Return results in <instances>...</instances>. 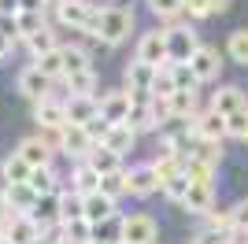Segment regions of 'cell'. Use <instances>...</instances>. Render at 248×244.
Wrapping results in <instances>:
<instances>
[{"instance_id":"603a6c76","label":"cell","mask_w":248,"mask_h":244,"mask_svg":"<svg viewBox=\"0 0 248 244\" xmlns=\"http://www.w3.org/2000/svg\"><path fill=\"white\" fill-rule=\"evenodd\" d=\"M63 78L67 74H82V71H93V60H89V52L82 45H63Z\"/></svg>"},{"instance_id":"836d02e7","label":"cell","mask_w":248,"mask_h":244,"mask_svg":"<svg viewBox=\"0 0 248 244\" xmlns=\"http://www.w3.org/2000/svg\"><path fill=\"white\" fill-rule=\"evenodd\" d=\"M41 30H45V15H30V11H19V15H15V33H19V37L30 41L33 33H41Z\"/></svg>"},{"instance_id":"5b68a950","label":"cell","mask_w":248,"mask_h":244,"mask_svg":"<svg viewBox=\"0 0 248 244\" xmlns=\"http://www.w3.org/2000/svg\"><path fill=\"white\" fill-rule=\"evenodd\" d=\"M56 144H60L63 155H71V159H78V163H85V159H89V152L96 148L82 126H63V130H60V141H56Z\"/></svg>"},{"instance_id":"7c38bea8","label":"cell","mask_w":248,"mask_h":244,"mask_svg":"<svg viewBox=\"0 0 248 244\" xmlns=\"http://www.w3.org/2000/svg\"><path fill=\"white\" fill-rule=\"evenodd\" d=\"M241 107H248L245 89H241V85H218V89L211 92V111L222 115V119H230V115L241 111Z\"/></svg>"},{"instance_id":"4dcf8cb0","label":"cell","mask_w":248,"mask_h":244,"mask_svg":"<svg viewBox=\"0 0 248 244\" xmlns=\"http://www.w3.org/2000/svg\"><path fill=\"white\" fill-rule=\"evenodd\" d=\"M67 89H71V96H93L96 92V74L93 71H82V74H67Z\"/></svg>"},{"instance_id":"30bf717a","label":"cell","mask_w":248,"mask_h":244,"mask_svg":"<svg viewBox=\"0 0 248 244\" xmlns=\"http://www.w3.org/2000/svg\"><path fill=\"white\" fill-rule=\"evenodd\" d=\"M155 189H159V178H155L152 163H137L126 170V193L130 196H152Z\"/></svg>"},{"instance_id":"9c48e42d","label":"cell","mask_w":248,"mask_h":244,"mask_svg":"<svg viewBox=\"0 0 248 244\" xmlns=\"http://www.w3.org/2000/svg\"><path fill=\"white\" fill-rule=\"evenodd\" d=\"M33 122H37L41 130L60 133L63 126H67V104L56 100V96H48V100H41V104H33Z\"/></svg>"},{"instance_id":"7dc6e473","label":"cell","mask_w":248,"mask_h":244,"mask_svg":"<svg viewBox=\"0 0 248 244\" xmlns=\"http://www.w3.org/2000/svg\"><path fill=\"white\" fill-rule=\"evenodd\" d=\"M148 107H152L155 126H163V122H170V119H174V115H170V100H159V96H152V100H148Z\"/></svg>"},{"instance_id":"83f0119b","label":"cell","mask_w":248,"mask_h":244,"mask_svg":"<svg viewBox=\"0 0 248 244\" xmlns=\"http://www.w3.org/2000/svg\"><path fill=\"white\" fill-rule=\"evenodd\" d=\"M189 159H197V163H204V167H211V170H215L218 163H222V144L197 141V144H193V152H189Z\"/></svg>"},{"instance_id":"c3c4849f","label":"cell","mask_w":248,"mask_h":244,"mask_svg":"<svg viewBox=\"0 0 248 244\" xmlns=\"http://www.w3.org/2000/svg\"><path fill=\"white\" fill-rule=\"evenodd\" d=\"M186 15L189 19H207L211 15V0H186Z\"/></svg>"},{"instance_id":"d4e9b609","label":"cell","mask_w":248,"mask_h":244,"mask_svg":"<svg viewBox=\"0 0 248 244\" xmlns=\"http://www.w3.org/2000/svg\"><path fill=\"white\" fill-rule=\"evenodd\" d=\"M0 174H4V182L8 185H26L30 182V167L22 163V155H4V163H0Z\"/></svg>"},{"instance_id":"6da1fadb","label":"cell","mask_w":248,"mask_h":244,"mask_svg":"<svg viewBox=\"0 0 248 244\" xmlns=\"http://www.w3.org/2000/svg\"><path fill=\"white\" fill-rule=\"evenodd\" d=\"M134 30V11L130 8H119V4H108V8H96V30L93 37L104 41V45H123Z\"/></svg>"},{"instance_id":"8fae6325","label":"cell","mask_w":248,"mask_h":244,"mask_svg":"<svg viewBox=\"0 0 248 244\" xmlns=\"http://www.w3.org/2000/svg\"><path fill=\"white\" fill-rule=\"evenodd\" d=\"M189 67H193V74H197V81H200V85H204V81H215V78H218V71H222L218 48H211V45H200V48L193 52Z\"/></svg>"},{"instance_id":"ab89813d","label":"cell","mask_w":248,"mask_h":244,"mask_svg":"<svg viewBox=\"0 0 248 244\" xmlns=\"http://www.w3.org/2000/svg\"><path fill=\"white\" fill-rule=\"evenodd\" d=\"M159 189H163V196H167V200L182 203V200H186V193H189V178H186V170H182V174H174L170 182H163Z\"/></svg>"},{"instance_id":"2e32d148","label":"cell","mask_w":248,"mask_h":244,"mask_svg":"<svg viewBox=\"0 0 248 244\" xmlns=\"http://www.w3.org/2000/svg\"><path fill=\"white\" fill-rule=\"evenodd\" d=\"M48 89H52V81L45 78L37 67H26V71L19 74V92L26 96V100H33V104L48 100Z\"/></svg>"},{"instance_id":"d6a6232c","label":"cell","mask_w":248,"mask_h":244,"mask_svg":"<svg viewBox=\"0 0 248 244\" xmlns=\"http://www.w3.org/2000/svg\"><path fill=\"white\" fill-rule=\"evenodd\" d=\"M60 229H63V244H89L93 241V226L85 222V218L67 222V226H60Z\"/></svg>"},{"instance_id":"f5cc1de1","label":"cell","mask_w":248,"mask_h":244,"mask_svg":"<svg viewBox=\"0 0 248 244\" xmlns=\"http://www.w3.org/2000/svg\"><path fill=\"white\" fill-rule=\"evenodd\" d=\"M0 15H4V19H15V15H19V0H0Z\"/></svg>"},{"instance_id":"816d5d0a","label":"cell","mask_w":248,"mask_h":244,"mask_svg":"<svg viewBox=\"0 0 248 244\" xmlns=\"http://www.w3.org/2000/svg\"><path fill=\"white\" fill-rule=\"evenodd\" d=\"M45 4H48V0H19V11H30V15H45Z\"/></svg>"},{"instance_id":"9f6ffc18","label":"cell","mask_w":248,"mask_h":244,"mask_svg":"<svg viewBox=\"0 0 248 244\" xmlns=\"http://www.w3.org/2000/svg\"><path fill=\"white\" fill-rule=\"evenodd\" d=\"M11 48H15V41L0 33V63H4V60H8V56H11Z\"/></svg>"},{"instance_id":"74e56055","label":"cell","mask_w":248,"mask_h":244,"mask_svg":"<svg viewBox=\"0 0 248 244\" xmlns=\"http://www.w3.org/2000/svg\"><path fill=\"white\" fill-rule=\"evenodd\" d=\"M174 78H170V63H167V67H159V71H155V81H152V96H159V100H170V96H174Z\"/></svg>"},{"instance_id":"be15d7a7","label":"cell","mask_w":248,"mask_h":244,"mask_svg":"<svg viewBox=\"0 0 248 244\" xmlns=\"http://www.w3.org/2000/svg\"><path fill=\"white\" fill-rule=\"evenodd\" d=\"M52 4H56V0H52Z\"/></svg>"},{"instance_id":"4fadbf2b","label":"cell","mask_w":248,"mask_h":244,"mask_svg":"<svg viewBox=\"0 0 248 244\" xmlns=\"http://www.w3.org/2000/svg\"><path fill=\"white\" fill-rule=\"evenodd\" d=\"M15 155H22V163L30 167V170H37V167H52V144L45 141V137H22L19 148H15Z\"/></svg>"},{"instance_id":"9a60e30c","label":"cell","mask_w":248,"mask_h":244,"mask_svg":"<svg viewBox=\"0 0 248 244\" xmlns=\"http://www.w3.org/2000/svg\"><path fill=\"white\" fill-rule=\"evenodd\" d=\"M56 15H60L63 26L85 30V22H89V15H93V4H85V0H56Z\"/></svg>"},{"instance_id":"7a4b0ae2","label":"cell","mask_w":248,"mask_h":244,"mask_svg":"<svg viewBox=\"0 0 248 244\" xmlns=\"http://www.w3.org/2000/svg\"><path fill=\"white\" fill-rule=\"evenodd\" d=\"M200 48V37L193 26H170L167 30V63H189L193 60V52Z\"/></svg>"},{"instance_id":"f907efd6","label":"cell","mask_w":248,"mask_h":244,"mask_svg":"<svg viewBox=\"0 0 248 244\" xmlns=\"http://www.w3.org/2000/svg\"><path fill=\"white\" fill-rule=\"evenodd\" d=\"M233 229H241V233H248V200L233 207Z\"/></svg>"},{"instance_id":"11a10c76","label":"cell","mask_w":248,"mask_h":244,"mask_svg":"<svg viewBox=\"0 0 248 244\" xmlns=\"http://www.w3.org/2000/svg\"><path fill=\"white\" fill-rule=\"evenodd\" d=\"M0 33H4V37H19V33H15V19H4V15H0Z\"/></svg>"},{"instance_id":"94428289","label":"cell","mask_w":248,"mask_h":244,"mask_svg":"<svg viewBox=\"0 0 248 244\" xmlns=\"http://www.w3.org/2000/svg\"><path fill=\"white\" fill-rule=\"evenodd\" d=\"M89 244H104V241H89Z\"/></svg>"},{"instance_id":"f6af8a7d","label":"cell","mask_w":248,"mask_h":244,"mask_svg":"<svg viewBox=\"0 0 248 244\" xmlns=\"http://www.w3.org/2000/svg\"><path fill=\"white\" fill-rule=\"evenodd\" d=\"M78 218H82V196L63 193V222H60V226H67V222H78Z\"/></svg>"},{"instance_id":"f1b7e54d","label":"cell","mask_w":248,"mask_h":244,"mask_svg":"<svg viewBox=\"0 0 248 244\" xmlns=\"http://www.w3.org/2000/svg\"><path fill=\"white\" fill-rule=\"evenodd\" d=\"M170 78H174L178 92H197L200 89V81H197V74H193L189 63H170Z\"/></svg>"},{"instance_id":"d590c367","label":"cell","mask_w":248,"mask_h":244,"mask_svg":"<svg viewBox=\"0 0 248 244\" xmlns=\"http://www.w3.org/2000/svg\"><path fill=\"white\" fill-rule=\"evenodd\" d=\"M170 115L174 119H193L197 115V92H174L170 96Z\"/></svg>"},{"instance_id":"b9f144b4","label":"cell","mask_w":248,"mask_h":244,"mask_svg":"<svg viewBox=\"0 0 248 244\" xmlns=\"http://www.w3.org/2000/svg\"><path fill=\"white\" fill-rule=\"evenodd\" d=\"M207 229H215V233H233V207H230V211H211L207 214Z\"/></svg>"},{"instance_id":"e0dca14e","label":"cell","mask_w":248,"mask_h":244,"mask_svg":"<svg viewBox=\"0 0 248 244\" xmlns=\"http://www.w3.org/2000/svg\"><path fill=\"white\" fill-rule=\"evenodd\" d=\"M67 104V126H85V122H93L100 115V100L96 96H71Z\"/></svg>"},{"instance_id":"f35d334b","label":"cell","mask_w":248,"mask_h":244,"mask_svg":"<svg viewBox=\"0 0 248 244\" xmlns=\"http://www.w3.org/2000/svg\"><path fill=\"white\" fill-rule=\"evenodd\" d=\"M100 196H108V200H119V196H126V170L100 178Z\"/></svg>"},{"instance_id":"60d3db41","label":"cell","mask_w":248,"mask_h":244,"mask_svg":"<svg viewBox=\"0 0 248 244\" xmlns=\"http://www.w3.org/2000/svg\"><path fill=\"white\" fill-rule=\"evenodd\" d=\"M26 45H30V52H33V60H37V56H45V52H56V48H60V45H56V33H52L48 26H45L41 33H33V37L26 41Z\"/></svg>"},{"instance_id":"d6986e66","label":"cell","mask_w":248,"mask_h":244,"mask_svg":"<svg viewBox=\"0 0 248 244\" xmlns=\"http://www.w3.org/2000/svg\"><path fill=\"white\" fill-rule=\"evenodd\" d=\"M189 207L193 214H211L215 211V185H197V182H189V193H186V200H182Z\"/></svg>"},{"instance_id":"8d00e7d4","label":"cell","mask_w":248,"mask_h":244,"mask_svg":"<svg viewBox=\"0 0 248 244\" xmlns=\"http://www.w3.org/2000/svg\"><path fill=\"white\" fill-rule=\"evenodd\" d=\"M93 241H104V244H119V241H123V218H108V222L93 226Z\"/></svg>"},{"instance_id":"bcb514c9","label":"cell","mask_w":248,"mask_h":244,"mask_svg":"<svg viewBox=\"0 0 248 244\" xmlns=\"http://www.w3.org/2000/svg\"><path fill=\"white\" fill-rule=\"evenodd\" d=\"M82 130L89 133V141H93V144H104V141H108V133H111V122H104L100 115H96L93 122H85Z\"/></svg>"},{"instance_id":"ac0fdd59","label":"cell","mask_w":248,"mask_h":244,"mask_svg":"<svg viewBox=\"0 0 248 244\" xmlns=\"http://www.w3.org/2000/svg\"><path fill=\"white\" fill-rule=\"evenodd\" d=\"M82 218L89 226H100V222H108V218H115V200H108V196H100V193L82 196Z\"/></svg>"},{"instance_id":"ee69618b","label":"cell","mask_w":248,"mask_h":244,"mask_svg":"<svg viewBox=\"0 0 248 244\" xmlns=\"http://www.w3.org/2000/svg\"><path fill=\"white\" fill-rule=\"evenodd\" d=\"M211 167H204V163H197V159H186V178L189 182H197V185H211Z\"/></svg>"},{"instance_id":"7bdbcfd3","label":"cell","mask_w":248,"mask_h":244,"mask_svg":"<svg viewBox=\"0 0 248 244\" xmlns=\"http://www.w3.org/2000/svg\"><path fill=\"white\" fill-rule=\"evenodd\" d=\"M245 133H248V107H241V111H233L226 119V137H241L245 141Z\"/></svg>"},{"instance_id":"f546056e","label":"cell","mask_w":248,"mask_h":244,"mask_svg":"<svg viewBox=\"0 0 248 244\" xmlns=\"http://www.w3.org/2000/svg\"><path fill=\"white\" fill-rule=\"evenodd\" d=\"M33 67H37L48 81L63 78V52H60V48H56V52H45V56H37V60H33Z\"/></svg>"},{"instance_id":"4316f807","label":"cell","mask_w":248,"mask_h":244,"mask_svg":"<svg viewBox=\"0 0 248 244\" xmlns=\"http://www.w3.org/2000/svg\"><path fill=\"white\" fill-rule=\"evenodd\" d=\"M37 196H52L60 193V185H56V170L52 167H37V170H30V182H26Z\"/></svg>"},{"instance_id":"91938a15","label":"cell","mask_w":248,"mask_h":244,"mask_svg":"<svg viewBox=\"0 0 248 244\" xmlns=\"http://www.w3.org/2000/svg\"><path fill=\"white\" fill-rule=\"evenodd\" d=\"M0 244H11V241H8V237H4V241H0Z\"/></svg>"},{"instance_id":"3957f363","label":"cell","mask_w":248,"mask_h":244,"mask_svg":"<svg viewBox=\"0 0 248 244\" xmlns=\"http://www.w3.org/2000/svg\"><path fill=\"white\" fill-rule=\"evenodd\" d=\"M189 137H193V141L222 144V137H226V119L215 115L211 107H207V111H197L193 119H189Z\"/></svg>"},{"instance_id":"ba28073f","label":"cell","mask_w":248,"mask_h":244,"mask_svg":"<svg viewBox=\"0 0 248 244\" xmlns=\"http://www.w3.org/2000/svg\"><path fill=\"white\" fill-rule=\"evenodd\" d=\"M4 237H8L11 244H41L45 233L30 214H11L8 222H4Z\"/></svg>"},{"instance_id":"44dd1931","label":"cell","mask_w":248,"mask_h":244,"mask_svg":"<svg viewBox=\"0 0 248 244\" xmlns=\"http://www.w3.org/2000/svg\"><path fill=\"white\" fill-rule=\"evenodd\" d=\"M71 193L74 196H93V193H100V174L89 167V163H78L71 170Z\"/></svg>"},{"instance_id":"e575fe53","label":"cell","mask_w":248,"mask_h":244,"mask_svg":"<svg viewBox=\"0 0 248 244\" xmlns=\"http://www.w3.org/2000/svg\"><path fill=\"white\" fill-rule=\"evenodd\" d=\"M148 4V11L152 15H159V19H167V22H174L182 11H186V0H145Z\"/></svg>"},{"instance_id":"6125c7cd","label":"cell","mask_w":248,"mask_h":244,"mask_svg":"<svg viewBox=\"0 0 248 244\" xmlns=\"http://www.w3.org/2000/svg\"><path fill=\"white\" fill-rule=\"evenodd\" d=\"M245 141H248V133H245Z\"/></svg>"},{"instance_id":"6f0895ef","label":"cell","mask_w":248,"mask_h":244,"mask_svg":"<svg viewBox=\"0 0 248 244\" xmlns=\"http://www.w3.org/2000/svg\"><path fill=\"white\" fill-rule=\"evenodd\" d=\"M230 8V0H211V15H222Z\"/></svg>"},{"instance_id":"1f68e13d","label":"cell","mask_w":248,"mask_h":244,"mask_svg":"<svg viewBox=\"0 0 248 244\" xmlns=\"http://www.w3.org/2000/svg\"><path fill=\"white\" fill-rule=\"evenodd\" d=\"M226 56L241 67H248V30H233L226 41Z\"/></svg>"},{"instance_id":"484cf974","label":"cell","mask_w":248,"mask_h":244,"mask_svg":"<svg viewBox=\"0 0 248 244\" xmlns=\"http://www.w3.org/2000/svg\"><path fill=\"white\" fill-rule=\"evenodd\" d=\"M134 141H137V133L130 130L126 122H119V126H111V133H108V141H104V144H108L115 155H126L130 148H134Z\"/></svg>"},{"instance_id":"ffe728a7","label":"cell","mask_w":248,"mask_h":244,"mask_svg":"<svg viewBox=\"0 0 248 244\" xmlns=\"http://www.w3.org/2000/svg\"><path fill=\"white\" fill-rule=\"evenodd\" d=\"M152 81H155V67H148V63H141V60H134L126 67V92H145V96H152Z\"/></svg>"},{"instance_id":"5bb4252c","label":"cell","mask_w":248,"mask_h":244,"mask_svg":"<svg viewBox=\"0 0 248 244\" xmlns=\"http://www.w3.org/2000/svg\"><path fill=\"white\" fill-rule=\"evenodd\" d=\"M126 115H130V92L126 89H111L100 96V119L104 122L119 126V122H126Z\"/></svg>"},{"instance_id":"cb8c5ba5","label":"cell","mask_w":248,"mask_h":244,"mask_svg":"<svg viewBox=\"0 0 248 244\" xmlns=\"http://www.w3.org/2000/svg\"><path fill=\"white\" fill-rule=\"evenodd\" d=\"M4 196H8V203H11V211H15V214H30L33 203H37V193H33L30 185H8Z\"/></svg>"},{"instance_id":"db71d44e","label":"cell","mask_w":248,"mask_h":244,"mask_svg":"<svg viewBox=\"0 0 248 244\" xmlns=\"http://www.w3.org/2000/svg\"><path fill=\"white\" fill-rule=\"evenodd\" d=\"M11 214H15V211H11V203H8V196H4V189H0V226L8 222Z\"/></svg>"},{"instance_id":"681fc988","label":"cell","mask_w":248,"mask_h":244,"mask_svg":"<svg viewBox=\"0 0 248 244\" xmlns=\"http://www.w3.org/2000/svg\"><path fill=\"white\" fill-rule=\"evenodd\" d=\"M193 244H233L230 233H215V229H204V233L193 237Z\"/></svg>"},{"instance_id":"e7e4bbea","label":"cell","mask_w":248,"mask_h":244,"mask_svg":"<svg viewBox=\"0 0 248 244\" xmlns=\"http://www.w3.org/2000/svg\"><path fill=\"white\" fill-rule=\"evenodd\" d=\"M189 244H193V241H189Z\"/></svg>"},{"instance_id":"277c9868","label":"cell","mask_w":248,"mask_h":244,"mask_svg":"<svg viewBox=\"0 0 248 244\" xmlns=\"http://www.w3.org/2000/svg\"><path fill=\"white\" fill-rule=\"evenodd\" d=\"M159 237V226H155L152 214H130L123 218V241L119 244H155Z\"/></svg>"},{"instance_id":"7402d4cb","label":"cell","mask_w":248,"mask_h":244,"mask_svg":"<svg viewBox=\"0 0 248 244\" xmlns=\"http://www.w3.org/2000/svg\"><path fill=\"white\" fill-rule=\"evenodd\" d=\"M85 163H89V167H93L100 178H108V174H119V170H123V155H115L108 144H96Z\"/></svg>"},{"instance_id":"52a82bcc","label":"cell","mask_w":248,"mask_h":244,"mask_svg":"<svg viewBox=\"0 0 248 244\" xmlns=\"http://www.w3.org/2000/svg\"><path fill=\"white\" fill-rule=\"evenodd\" d=\"M137 60L148 67H167V30H148L145 37L137 41Z\"/></svg>"},{"instance_id":"8992f818","label":"cell","mask_w":248,"mask_h":244,"mask_svg":"<svg viewBox=\"0 0 248 244\" xmlns=\"http://www.w3.org/2000/svg\"><path fill=\"white\" fill-rule=\"evenodd\" d=\"M30 218H33L37 226H41V233L56 229V226L63 222V193H52V196H37V203H33Z\"/></svg>"},{"instance_id":"680465c9","label":"cell","mask_w":248,"mask_h":244,"mask_svg":"<svg viewBox=\"0 0 248 244\" xmlns=\"http://www.w3.org/2000/svg\"><path fill=\"white\" fill-rule=\"evenodd\" d=\"M0 241H4V226H0Z\"/></svg>"}]
</instances>
